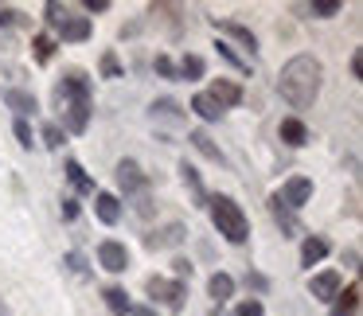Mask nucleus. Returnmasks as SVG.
I'll return each instance as SVG.
<instances>
[{
  "label": "nucleus",
  "mask_w": 363,
  "mask_h": 316,
  "mask_svg": "<svg viewBox=\"0 0 363 316\" xmlns=\"http://www.w3.org/2000/svg\"><path fill=\"white\" fill-rule=\"evenodd\" d=\"M320 79H324V67L316 55H293L277 74V94L293 109H309L316 102V94H320Z\"/></svg>",
  "instance_id": "f257e3e1"
},
{
  "label": "nucleus",
  "mask_w": 363,
  "mask_h": 316,
  "mask_svg": "<svg viewBox=\"0 0 363 316\" xmlns=\"http://www.w3.org/2000/svg\"><path fill=\"white\" fill-rule=\"evenodd\" d=\"M55 106L63 118V133H86L90 125V79L82 70H67V79L55 86Z\"/></svg>",
  "instance_id": "f03ea898"
},
{
  "label": "nucleus",
  "mask_w": 363,
  "mask_h": 316,
  "mask_svg": "<svg viewBox=\"0 0 363 316\" xmlns=\"http://www.w3.org/2000/svg\"><path fill=\"white\" fill-rule=\"evenodd\" d=\"M207 203H211V219H215L219 235H223L226 242L242 246L246 238H250V223H246L242 207H238L231 196H215V199H207Z\"/></svg>",
  "instance_id": "7ed1b4c3"
},
{
  "label": "nucleus",
  "mask_w": 363,
  "mask_h": 316,
  "mask_svg": "<svg viewBox=\"0 0 363 316\" xmlns=\"http://www.w3.org/2000/svg\"><path fill=\"white\" fill-rule=\"evenodd\" d=\"M47 24H51V31L67 43H86L90 40V20L86 16H75L67 4H47Z\"/></svg>",
  "instance_id": "20e7f679"
},
{
  "label": "nucleus",
  "mask_w": 363,
  "mask_h": 316,
  "mask_svg": "<svg viewBox=\"0 0 363 316\" xmlns=\"http://www.w3.org/2000/svg\"><path fill=\"white\" fill-rule=\"evenodd\" d=\"M145 289H148V297H153V301H164V305L172 308V313H176V308H184V281H168V277H148Z\"/></svg>",
  "instance_id": "39448f33"
},
{
  "label": "nucleus",
  "mask_w": 363,
  "mask_h": 316,
  "mask_svg": "<svg viewBox=\"0 0 363 316\" xmlns=\"http://www.w3.org/2000/svg\"><path fill=\"white\" fill-rule=\"evenodd\" d=\"M98 262H102V269H109V274H125V269H129L125 242H114V238L98 242Z\"/></svg>",
  "instance_id": "423d86ee"
},
{
  "label": "nucleus",
  "mask_w": 363,
  "mask_h": 316,
  "mask_svg": "<svg viewBox=\"0 0 363 316\" xmlns=\"http://www.w3.org/2000/svg\"><path fill=\"white\" fill-rule=\"evenodd\" d=\"M277 199H281L285 207H304L309 199H313V180H304V176H293V180H285L281 191H277Z\"/></svg>",
  "instance_id": "0eeeda50"
},
{
  "label": "nucleus",
  "mask_w": 363,
  "mask_h": 316,
  "mask_svg": "<svg viewBox=\"0 0 363 316\" xmlns=\"http://www.w3.org/2000/svg\"><path fill=\"white\" fill-rule=\"evenodd\" d=\"M118 184H121V191L125 196H137V191H145V172L137 168V160H121L118 164Z\"/></svg>",
  "instance_id": "6e6552de"
},
{
  "label": "nucleus",
  "mask_w": 363,
  "mask_h": 316,
  "mask_svg": "<svg viewBox=\"0 0 363 316\" xmlns=\"http://www.w3.org/2000/svg\"><path fill=\"white\" fill-rule=\"evenodd\" d=\"M211 24H215V28L223 31V35H231V40H235V43H242V47L250 51V55H254V51H258V40H254V31L246 28V24H238V20H211Z\"/></svg>",
  "instance_id": "1a4fd4ad"
},
{
  "label": "nucleus",
  "mask_w": 363,
  "mask_h": 316,
  "mask_svg": "<svg viewBox=\"0 0 363 316\" xmlns=\"http://www.w3.org/2000/svg\"><path fill=\"white\" fill-rule=\"evenodd\" d=\"M309 293H313L316 301H332V297L340 293V274H336V269H324V274H316L313 281H309Z\"/></svg>",
  "instance_id": "9d476101"
},
{
  "label": "nucleus",
  "mask_w": 363,
  "mask_h": 316,
  "mask_svg": "<svg viewBox=\"0 0 363 316\" xmlns=\"http://www.w3.org/2000/svg\"><path fill=\"white\" fill-rule=\"evenodd\" d=\"M277 137H281L289 148H301V145H309V129H304L301 118H285L281 129H277Z\"/></svg>",
  "instance_id": "9b49d317"
},
{
  "label": "nucleus",
  "mask_w": 363,
  "mask_h": 316,
  "mask_svg": "<svg viewBox=\"0 0 363 316\" xmlns=\"http://www.w3.org/2000/svg\"><path fill=\"white\" fill-rule=\"evenodd\" d=\"M0 98H4V106H12V109H16V113H20L24 121H28V113H36V98H31L28 90L8 86V90H0Z\"/></svg>",
  "instance_id": "f8f14e48"
},
{
  "label": "nucleus",
  "mask_w": 363,
  "mask_h": 316,
  "mask_svg": "<svg viewBox=\"0 0 363 316\" xmlns=\"http://www.w3.org/2000/svg\"><path fill=\"white\" fill-rule=\"evenodd\" d=\"M187 141H192V148H196V152H203L207 160H215V164H226V157H223V148H219L215 141L207 137L203 129H192V133H187Z\"/></svg>",
  "instance_id": "ddd939ff"
},
{
  "label": "nucleus",
  "mask_w": 363,
  "mask_h": 316,
  "mask_svg": "<svg viewBox=\"0 0 363 316\" xmlns=\"http://www.w3.org/2000/svg\"><path fill=\"white\" fill-rule=\"evenodd\" d=\"M94 211H98V219L106 227H114L121 219V203H118V196H109V191H98V196H94Z\"/></svg>",
  "instance_id": "4468645a"
},
{
  "label": "nucleus",
  "mask_w": 363,
  "mask_h": 316,
  "mask_svg": "<svg viewBox=\"0 0 363 316\" xmlns=\"http://www.w3.org/2000/svg\"><path fill=\"white\" fill-rule=\"evenodd\" d=\"M184 238H187L184 223H168L164 230H157V235H148V246H153V250H160V246H180Z\"/></svg>",
  "instance_id": "2eb2a0df"
},
{
  "label": "nucleus",
  "mask_w": 363,
  "mask_h": 316,
  "mask_svg": "<svg viewBox=\"0 0 363 316\" xmlns=\"http://www.w3.org/2000/svg\"><path fill=\"white\" fill-rule=\"evenodd\" d=\"M355 308H360V285H348L332 297V316H355Z\"/></svg>",
  "instance_id": "dca6fc26"
},
{
  "label": "nucleus",
  "mask_w": 363,
  "mask_h": 316,
  "mask_svg": "<svg viewBox=\"0 0 363 316\" xmlns=\"http://www.w3.org/2000/svg\"><path fill=\"white\" fill-rule=\"evenodd\" d=\"M180 176H184V184H187V191H192V199H196V207H203V203H207V188H203V180H199V172L184 160V164H180Z\"/></svg>",
  "instance_id": "f3484780"
},
{
  "label": "nucleus",
  "mask_w": 363,
  "mask_h": 316,
  "mask_svg": "<svg viewBox=\"0 0 363 316\" xmlns=\"http://www.w3.org/2000/svg\"><path fill=\"white\" fill-rule=\"evenodd\" d=\"M211 98L226 109V106H238V102H242V90H238L235 82H226V79H215V86H211Z\"/></svg>",
  "instance_id": "a211bd4d"
},
{
  "label": "nucleus",
  "mask_w": 363,
  "mask_h": 316,
  "mask_svg": "<svg viewBox=\"0 0 363 316\" xmlns=\"http://www.w3.org/2000/svg\"><path fill=\"white\" fill-rule=\"evenodd\" d=\"M148 113H153V121H172V125H180V121H184V109L176 106V102L172 98H160V102H153V109H148Z\"/></svg>",
  "instance_id": "6ab92c4d"
},
{
  "label": "nucleus",
  "mask_w": 363,
  "mask_h": 316,
  "mask_svg": "<svg viewBox=\"0 0 363 316\" xmlns=\"http://www.w3.org/2000/svg\"><path fill=\"white\" fill-rule=\"evenodd\" d=\"M324 254H328V242H324L320 235H309V238H304V246H301V262H304V266H316Z\"/></svg>",
  "instance_id": "aec40b11"
},
{
  "label": "nucleus",
  "mask_w": 363,
  "mask_h": 316,
  "mask_svg": "<svg viewBox=\"0 0 363 316\" xmlns=\"http://www.w3.org/2000/svg\"><path fill=\"white\" fill-rule=\"evenodd\" d=\"M192 109H196L203 121H219V118H223V106H219L211 94H196V98H192Z\"/></svg>",
  "instance_id": "412c9836"
},
{
  "label": "nucleus",
  "mask_w": 363,
  "mask_h": 316,
  "mask_svg": "<svg viewBox=\"0 0 363 316\" xmlns=\"http://www.w3.org/2000/svg\"><path fill=\"white\" fill-rule=\"evenodd\" d=\"M67 180L75 184V191H82V196H94V180L82 172V164L79 160H67Z\"/></svg>",
  "instance_id": "4be33fe9"
},
{
  "label": "nucleus",
  "mask_w": 363,
  "mask_h": 316,
  "mask_svg": "<svg viewBox=\"0 0 363 316\" xmlns=\"http://www.w3.org/2000/svg\"><path fill=\"white\" fill-rule=\"evenodd\" d=\"M207 293H211V297L219 301V305H223L226 297L235 293V277H231V274H215L211 281H207Z\"/></svg>",
  "instance_id": "5701e85b"
},
{
  "label": "nucleus",
  "mask_w": 363,
  "mask_h": 316,
  "mask_svg": "<svg viewBox=\"0 0 363 316\" xmlns=\"http://www.w3.org/2000/svg\"><path fill=\"white\" fill-rule=\"evenodd\" d=\"M270 211H274V219L281 223V230H285V235H297V219L289 215V207H285V203H281L277 196L270 199Z\"/></svg>",
  "instance_id": "b1692460"
},
{
  "label": "nucleus",
  "mask_w": 363,
  "mask_h": 316,
  "mask_svg": "<svg viewBox=\"0 0 363 316\" xmlns=\"http://www.w3.org/2000/svg\"><path fill=\"white\" fill-rule=\"evenodd\" d=\"M180 79H187V82H196V79H203V59H199V55H184V63H180Z\"/></svg>",
  "instance_id": "393cba45"
},
{
  "label": "nucleus",
  "mask_w": 363,
  "mask_h": 316,
  "mask_svg": "<svg viewBox=\"0 0 363 316\" xmlns=\"http://www.w3.org/2000/svg\"><path fill=\"white\" fill-rule=\"evenodd\" d=\"M102 297H106L109 313H118V316H121V313H129V297H125V289H121V285H109Z\"/></svg>",
  "instance_id": "a878e982"
},
{
  "label": "nucleus",
  "mask_w": 363,
  "mask_h": 316,
  "mask_svg": "<svg viewBox=\"0 0 363 316\" xmlns=\"http://www.w3.org/2000/svg\"><path fill=\"white\" fill-rule=\"evenodd\" d=\"M340 8H343V4H336V0H316V4H309V12H313V16H320V20L336 16Z\"/></svg>",
  "instance_id": "bb28decb"
},
{
  "label": "nucleus",
  "mask_w": 363,
  "mask_h": 316,
  "mask_svg": "<svg viewBox=\"0 0 363 316\" xmlns=\"http://www.w3.org/2000/svg\"><path fill=\"white\" fill-rule=\"evenodd\" d=\"M63 141H67V133L59 125H43V145L47 148H63Z\"/></svg>",
  "instance_id": "cd10ccee"
},
{
  "label": "nucleus",
  "mask_w": 363,
  "mask_h": 316,
  "mask_svg": "<svg viewBox=\"0 0 363 316\" xmlns=\"http://www.w3.org/2000/svg\"><path fill=\"white\" fill-rule=\"evenodd\" d=\"M102 74H106V79H121V63H118V55H114V51H106V55H102Z\"/></svg>",
  "instance_id": "c85d7f7f"
},
{
  "label": "nucleus",
  "mask_w": 363,
  "mask_h": 316,
  "mask_svg": "<svg viewBox=\"0 0 363 316\" xmlns=\"http://www.w3.org/2000/svg\"><path fill=\"white\" fill-rule=\"evenodd\" d=\"M51 51H55V40H51V35H36V59L47 63V59H51Z\"/></svg>",
  "instance_id": "c756f323"
},
{
  "label": "nucleus",
  "mask_w": 363,
  "mask_h": 316,
  "mask_svg": "<svg viewBox=\"0 0 363 316\" xmlns=\"http://www.w3.org/2000/svg\"><path fill=\"white\" fill-rule=\"evenodd\" d=\"M153 67H157V74H164V79H180L176 63L168 59V55H157V63H153Z\"/></svg>",
  "instance_id": "7c9ffc66"
},
{
  "label": "nucleus",
  "mask_w": 363,
  "mask_h": 316,
  "mask_svg": "<svg viewBox=\"0 0 363 316\" xmlns=\"http://www.w3.org/2000/svg\"><path fill=\"white\" fill-rule=\"evenodd\" d=\"M16 141H20L24 148H31V145H36V141H31V125H28L24 118H16Z\"/></svg>",
  "instance_id": "2f4dec72"
},
{
  "label": "nucleus",
  "mask_w": 363,
  "mask_h": 316,
  "mask_svg": "<svg viewBox=\"0 0 363 316\" xmlns=\"http://www.w3.org/2000/svg\"><path fill=\"white\" fill-rule=\"evenodd\" d=\"M67 266L75 269V274H79V277H86V274H90V269H86V258H82L79 250H70V254H67Z\"/></svg>",
  "instance_id": "473e14b6"
},
{
  "label": "nucleus",
  "mask_w": 363,
  "mask_h": 316,
  "mask_svg": "<svg viewBox=\"0 0 363 316\" xmlns=\"http://www.w3.org/2000/svg\"><path fill=\"white\" fill-rule=\"evenodd\" d=\"M235 316H262V301H254V297H250V301H242V305L235 308Z\"/></svg>",
  "instance_id": "72a5a7b5"
},
{
  "label": "nucleus",
  "mask_w": 363,
  "mask_h": 316,
  "mask_svg": "<svg viewBox=\"0 0 363 316\" xmlns=\"http://www.w3.org/2000/svg\"><path fill=\"white\" fill-rule=\"evenodd\" d=\"M219 55H223V59L231 63V67H235V70H246V63H242V59H238V55H235V47H226V43H219Z\"/></svg>",
  "instance_id": "f704fd0d"
},
{
  "label": "nucleus",
  "mask_w": 363,
  "mask_h": 316,
  "mask_svg": "<svg viewBox=\"0 0 363 316\" xmlns=\"http://www.w3.org/2000/svg\"><path fill=\"white\" fill-rule=\"evenodd\" d=\"M246 285L254 289V293H265V289H270V281H265L262 274H246Z\"/></svg>",
  "instance_id": "c9c22d12"
},
{
  "label": "nucleus",
  "mask_w": 363,
  "mask_h": 316,
  "mask_svg": "<svg viewBox=\"0 0 363 316\" xmlns=\"http://www.w3.org/2000/svg\"><path fill=\"white\" fill-rule=\"evenodd\" d=\"M63 219H79V203H75V199H63Z\"/></svg>",
  "instance_id": "e433bc0d"
},
{
  "label": "nucleus",
  "mask_w": 363,
  "mask_h": 316,
  "mask_svg": "<svg viewBox=\"0 0 363 316\" xmlns=\"http://www.w3.org/2000/svg\"><path fill=\"white\" fill-rule=\"evenodd\" d=\"M16 20H20V12H16V8H0V24H4V28L16 24Z\"/></svg>",
  "instance_id": "4c0bfd02"
},
{
  "label": "nucleus",
  "mask_w": 363,
  "mask_h": 316,
  "mask_svg": "<svg viewBox=\"0 0 363 316\" xmlns=\"http://www.w3.org/2000/svg\"><path fill=\"white\" fill-rule=\"evenodd\" d=\"M172 266H176V277H192V262H184V258H176Z\"/></svg>",
  "instance_id": "58836bf2"
},
{
  "label": "nucleus",
  "mask_w": 363,
  "mask_h": 316,
  "mask_svg": "<svg viewBox=\"0 0 363 316\" xmlns=\"http://www.w3.org/2000/svg\"><path fill=\"white\" fill-rule=\"evenodd\" d=\"M352 79H363V55L360 51L352 55Z\"/></svg>",
  "instance_id": "ea45409f"
},
{
  "label": "nucleus",
  "mask_w": 363,
  "mask_h": 316,
  "mask_svg": "<svg viewBox=\"0 0 363 316\" xmlns=\"http://www.w3.org/2000/svg\"><path fill=\"white\" fill-rule=\"evenodd\" d=\"M129 316H157L148 305H129Z\"/></svg>",
  "instance_id": "a19ab883"
},
{
  "label": "nucleus",
  "mask_w": 363,
  "mask_h": 316,
  "mask_svg": "<svg viewBox=\"0 0 363 316\" xmlns=\"http://www.w3.org/2000/svg\"><path fill=\"white\" fill-rule=\"evenodd\" d=\"M82 8H86V12H106L109 4H106V0H86V4H82Z\"/></svg>",
  "instance_id": "79ce46f5"
},
{
  "label": "nucleus",
  "mask_w": 363,
  "mask_h": 316,
  "mask_svg": "<svg viewBox=\"0 0 363 316\" xmlns=\"http://www.w3.org/2000/svg\"><path fill=\"white\" fill-rule=\"evenodd\" d=\"M0 316H12V313H8V305H4V297H0Z\"/></svg>",
  "instance_id": "37998d69"
},
{
  "label": "nucleus",
  "mask_w": 363,
  "mask_h": 316,
  "mask_svg": "<svg viewBox=\"0 0 363 316\" xmlns=\"http://www.w3.org/2000/svg\"><path fill=\"white\" fill-rule=\"evenodd\" d=\"M207 316H223V313H219V308H211V313H207Z\"/></svg>",
  "instance_id": "c03bdc74"
}]
</instances>
